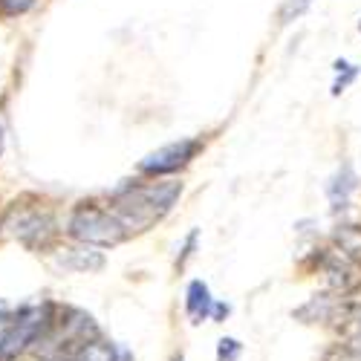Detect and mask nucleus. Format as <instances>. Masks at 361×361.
<instances>
[{"instance_id": "obj_1", "label": "nucleus", "mask_w": 361, "mask_h": 361, "mask_svg": "<svg viewBox=\"0 0 361 361\" xmlns=\"http://www.w3.org/2000/svg\"><path fill=\"white\" fill-rule=\"evenodd\" d=\"M179 194H183V183H176V179L128 183L125 188H118L113 194L107 208L125 226L128 234H139V231H147L154 223H159L173 208Z\"/></svg>"}, {"instance_id": "obj_2", "label": "nucleus", "mask_w": 361, "mask_h": 361, "mask_svg": "<svg viewBox=\"0 0 361 361\" xmlns=\"http://www.w3.org/2000/svg\"><path fill=\"white\" fill-rule=\"evenodd\" d=\"M58 234L55 214L44 205H26V200H15L0 214V240H18L20 246L41 252Z\"/></svg>"}, {"instance_id": "obj_3", "label": "nucleus", "mask_w": 361, "mask_h": 361, "mask_svg": "<svg viewBox=\"0 0 361 361\" xmlns=\"http://www.w3.org/2000/svg\"><path fill=\"white\" fill-rule=\"evenodd\" d=\"M75 243L90 246V249H113L118 243H125L130 237L125 231V226L116 220V214L107 205L99 202H78L70 217H67V228H64Z\"/></svg>"}, {"instance_id": "obj_4", "label": "nucleus", "mask_w": 361, "mask_h": 361, "mask_svg": "<svg viewBox=\"0 0 361 361\" xmlns=\"http://www.w3.org/2000/svg\"><path fill=\"white\" fill-rule=\"evenodd\" d=\"M200 142L197 139H179V142H171L154 154H147L142 162H139V171L147 173V176H168V173H176L179 168H185L197 154H200Z\"/></svg>"}, {"instance_id": "obj_5", "label": "nucleus", "mask_w": 361, "mask_h": 361, "mask_svg": "<svg viewBox=\"0 0 361 361\" xmlns=\"http://www.w3.org/2000/svg\"><path fill=\"white\" fill-rule=\"evenodd\" d=\"M52 266L61 269V272H99L104 266L102 252L90 249V246H67V249H58L52 252Z\"/></svg>"}, {"instance_id": "obj_6", "label": "nucleus", "mask_w": 361, "mask_h": 361, "mask_svg": "<svg viewBox=\"0 0 361 361\" xmlns=\"http://www.w3.org/2000/svg\"><path fill=\"white\" fill-rule=\"evenodd\" d=\"M212 307H214V298L208 292V283L202 281H191L188 283V292H185V312L194 324H200L202 318L212 315Z\"/></svg>"}, {"instance_id": "obj_7", "label": "nucleus", "mask_w": 361, "mask_h": 361, "mask_svg": "<svg viewBox=\"0 0 361 361\" xmlns=\"http://www.w3.org/2000/svg\"><path fill=\"white\" fill-rule=\"evenodd\" d=\"M355 171L350 168V165H341L338 168V173L329 179V185H326V194H329V200H333L336 205H341V202H347V197L355 191Z\"/></svg>"}, {"instance_id": "obj_8", "label": "nucleus", "mask_w": 361, "mask_h": 361, "mask_svg": "<svg viewBox=\"0 0 361 361\" xmlns=\"http://www.w3.org/2000/svg\"><path fill=\"white\" fill-rule=\"evenodd\" d=\"M312 6V0H283L281 6V23H292L295 18H300Z\"/></svg>"}, {"instance_id": "obj_9", "label": "nucleus", "mask_w": 361, "mask_h": 361, "mask_svg": "<svg viewBox=\"0 0 361 361\" xmlns=\"http://www.w3.org/2000/svg\"><path fill=\"white\" fill-rule=\"evenodd\" d=\"M38 4V0H0V12H4L6 18H18L23 12H29Z\"/></svg>"}, {"instance_id": "obj_10", "label": "nucleus", "mask_w": 361, "mask_h": 361, "mask_svg": "<svg viewBox=\"0 0 361 361\" xmlns=\"http://www.w3.org/2000/svg\"><path fill=\"white\" fill-rule=\"evenodd\" d=\"M240 341L237 338H220L217 344V361H237L240 358Z\"/></svg>"}, {"instance_id": "obj_11", "label": "nucleus", "mask_w": 361, "mask_h": 361, "mask_svg": "<svg viewBox=\"0 0 361 361\" xmlns=\"http://www.w3.org/2000/svg\"><path fill=\"white\" fill-rule=\"evenodd\" d=\"M355 78H358V67L347 64V70H341V73H338V78H336V84H333V96H341Z\"/></svg>"}, {"instance_id": "obj_12", "label": "nucleus", "mask_w": 361, "mask_h": 361, "mask_svg": "<svg viewBox=\"0 0 361 361\" xmlns=\"http://www.w3.org/2000/svg\"><path fill=\"white\" fill-rule=\"evenodd\" d=\"M197 240H200V228H191L188 237H185V246H183V255L176 257V269H183L188 263V257L194 255V246H197Z\"/></svg>"}, {"instance_id": "obj_13", "label": "nucleus", "mask_w": 361, "mask_h": 361, "mask_svg": "<svg viewBox=\"0 0 361 361\" xmlns=\"http://www.w3.org/2000/svg\"><path fill=\"white\" fill-rule=\"evenodd\" d=\"M350 350L361 355V315L353 321V336H350Z\"/></svg>"}, {"instance_id": "obj_14", "label": "nucleus", "mask_w": 361, "mask_h": 361, "mask_svg": "<svg viewBox=\"0 0 361 361\" xmlns=\"http://www.w3.org/2000/svg\"><path fill=\"white\" fill-rule=\"evenodd\" d=\"M228 312H231V307H228V304H214V307H212V315H214V321H223Z\"/></svg>"}, {"instance_id": "obj_15", "label": "nucleus", "mask_w": 361, "mask_h": 361, "mask_svg": "<svg viewBox=\"0 0 361 361\" xmlns=\"http://www.w3.org/2000/svg\"><path fill=\"white\" fill-rule=\"evenodd\" d=\"M4 145H6V125H4V118H0V157H4Z\"/></svg>"}, {"instance_id": "obj_16", "label": "nucleus", "mask_w": 361, "mask_h": 361, "mask_svg": "<svg viewBox=\"0 0 361 361\" xmlns=\"http://www.w3.org/2000/svg\"><path fill=\"white\" fill-rule=\"evenodd\" d=\"M44 361H73V358H44Z\"/></svg>"}, {"instance_id": "obj_17", "label": "nucleus", "mask_w": 361, "mask_h": 361, "mask_svg": "<svg viewBox=\"0 0 361 361\" xmlns=\"http://www.w3.org/2000/svg\"><path fill=\"white\" fill-rule=\"evenodd\" d=\"M173 361H185V358L183 355H173Z\"/></svg>"}, {"instance_id": "obj_18", "label": "nucleus", "mask_w": 361, "mask_h": 361, "mask_svg": "<svg viewBox=\"0 0 361 361\" xmlns=\"http://www.w3.org/2000/svg\"><path fill=\"white\" fill-rule=\"evenodd\" d=\"M358 29H361V23H358Z\"/></svg>"}]
</instances>
